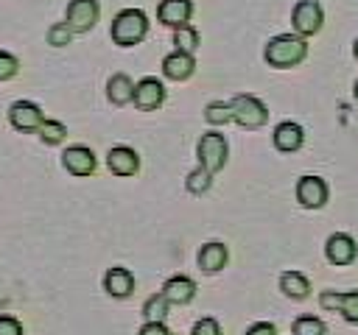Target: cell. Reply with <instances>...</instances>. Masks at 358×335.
Listing matches in <instances>:
<instances>
[{
    "instance_id": "1",
    "label": "cell",
    "mask_w": 358,
    "mask_h": 335,
    "mask_svg": "<svg viewBox=\"0 0 358 335\" xmlns=\"http://www.w3.org/2000/svg\"><path fill=\"white\" fill-rule=\"evenodd\" d=\"M305 56H308V42L299 34H280V36L268 39V45L263 50L266 64L277 67V70L296 67L299 61H305Z\"/></svg>"
},
{
    "instance_id": "2",
    "label": "cell",
    "mask_w": 358,
    "mask_h": 335,
    "mask_svg": "<svg viewBox=\"0 0 358 335\" xmlns=\"http://www.w3.org/2000/svg\"><path fill=\"white\" fill-rule=\"evenodd\" d=\"M112 42L120 47H131L137 45L145 34H148V17L140 8H123L115 20H112Z\"/></svg>"
},
{
    "instance_id": "3",
    "label": "cell",
    "mask_w": 358,
    "mask_h": 335,
    "mask_svg": "<svg viewBox=\"0 0 358 335\" xmlns=\"http://www.w3.org/2000/svg\"><path fill=\"white\" fill-rule=\"evenodd\" d=\"M229 109H232V120H235L238 126H243V128H260V126H266V120H268L266 103H263L260 98H255V95H246V92L235 95V98L229 100Z\"/></svg>"
},
{
    "instance_id": "4",
    "label": "cell",
    "mask_w": 358,
    "mask_h": 335,
    "mask_svg": "<svg viewBox=\"0 0 358 335\" xmlns=\"http://www.w3.org/2000/svg\"><path fill=\"white\" fill-rule=\"evenodd\" d=\"M196 156H199V165L210 173H218L224 165H227V156H229V148H227V140L224 134L218 131H207L201 134L199 145H196Z\"/></svg>"
},
{
    "instance_id": "5",
    "label": "cell",
    "mask_w": 358,
    "mask_h": 335,
    "mask_svg": "<svg viewBox=\"0 0 358 335\" xmlns=\"http://www.w3.org/2000/svg\"><path fill=\"white\" fill-rule=\"evenodd\" d=\"M291 25L299 36H313L324 25V11L316 0H299L291 11Z\"/></svg>"
},
{
    "instance_id": "6",
    "label": "cell",
    "mask_w": 358,
    "mask_h": 335,
    "mask_svg": "<svg viewBox=\"0 0 358 335\" xmlns=\"http://www.w3.org/2000/svg\"><path fill=\"white\" fill-rule=\"evenodd\" d=\"M98 14H101L98 0H70L64 22L73 28V34H84L98 22Z\"/></svg>"
},
{
    "instance_id": "7",
    "label": "cell",
    "mask_w": 358,
    "mask_h": 335,
    "mask_svg": "<svg viewBox=\"0 0 358 335\" xmlns=\"http://www.w3.org/2000/svg\"><path fill=\"white\" fill-rule=\"evenodd\" d=\"M131 103L140 109V112H154V109H159L162 103H165V87H162V81L159 78H143V81H137L134 84V98H131Z\"/></svg>"
},
{
    "instance_id": "8",
    "label": "cell",
    "mask_w": 358,
    "mask_h": 335,
    "mask_svg": "<svg viewBox=\"0 0 358 335\" xmlns=\"http://www.w3.org/2000/svg\"><path fill=\"white\" fill-rule=\"evenodd\" d=\"M62 165H64V170L70 176H81L84 179V176H92L95 173L98 159H95V154L87 145H70L62 154Z\"/></svg>"
},
{
    "instance_id": "9",
    "label": "cell",
    "mask_w": 358,
    "mask_h": 335,
    "mask_svg": "<svg viewBox=\"0 0 358 335\" xmlns=\"http://www.w3.org/2000/svg\"><path fill=\"white\" fill-rule=\"evenodd\" d=\"M327 195H330L327 181L319 179V176H302V179L296 181V201H299L305 209H319V207H324V204H327Z\"/></svg>"
},
{
    "instance_id": "10",
    "label": "cell",
    "mask_w": 358,
    "mask_h": 335,
    "mask_svg": "<svg viewBox=\"0 0 358 335\" xmlns=\"http://www.w3.org/2000/svg\"><path fill=\"white\" fill-rule=\"evenodd\" d=\"M8 120H11V126H14L17 131L31 134V131H39L45 114H42V109H39L36 103H31V100H17V103H11V109H8Z\"/></svg>"
},
{
    "instance_id": "11",
    "label": "cell",
    "mask_w": 358,
    "mask_h": 335,
    "mask_svg": "<svg viewBox=\"0 0 358 335\" xmlns=\"http://www.w3.org/2000/svg\"><path fill=\"white\" fill-rule=\"evenodd\" d=\"M324 254H327V260L333 262V265H350V262H355V257H358V243L350 237V234H344V232H336V234H330L327 237V243H324Z\"/></svg>"
},
{
    "instance_id": "12",
    "label": "cell",
    "mask_w": 358,
    "mask_h": 335,
    "mask_svg": "<svg viewBox=\"0 0 358 335\" xmlns=\"http://www.w3.org/2000/svg\"><path fill=\"white\" fill-rule=\"evenodd\" d=\"M193 17V0H162L157 6V20L168 28L187 25Z\"/></svg>"
},
{
    "instance_id": "13",
    "label": "cell",
    "mask_w": 358,
    "mask_h": 335,
    "mask_svg": "<svg viewBox=\"0 0 358 335\" xmlns=\"http://www.w3.org/2000/svg\"><path fill=\"white\" fill-rule=\"evenodd\" d=\"M106 165L115 176H134L140 170V156L134 148L129 145H115L109 154H106Z\"/></svg>"
},
{
    "instance_id": "14",
    "label": "cell",
    "mask_w": 358,
    "mask_h": 335,
    "mask_svg": "<svg viewBox=\"0 0 358 335\" xmlns=\"http://www.w3.org/2000/svg\"><path fill=\"white\" fill-rule=\"evenodd\" d=\"M103 290L112 296V299H129L134 293V274L129 268H109L106 276H103Z\"/></svg>"
},
{
    "instance_id": "15",
    "label": "cell",
    "mask_w": 358,
    "mask_h": 335,
    "mask_svg": "<svg viewBox=\"0 0 358 335\" xmlns=\"http://www.w3.org/2000/svg\"><path fill=\"white\" fill-rule=\"evenodd\" d=\"M274 148L277 151H282V154H294V151H299L302 148V142H305V131H302V126L299 123H294V120H285V123H280L277 128H274Z\"/></svg>"
},
{
    "instance_id": "16",
    "label": "cell",
    "mask_w": 358,
    "mask_h": 335,
    "mask_svg": "<svg viewBox=\"0 0 358 335\" xmlns=\"http://www.w3.org/2000/svg\"><path fill=\"white\" fill-rule=\"evenodd\" d=\"M162 73L171 78V81H185L196 73V59L193 53H182V50H173L171 56L162 59Z\"/></svg>"
},
{
    "instance_id": "17",
    "label": "cell",
    "mask_w": 358,
    "mask_h": 335,
    "mask_svg": "<svg viewBox=\"0 0 358 335\" xmlns=\"http://www.w3.org/2000/svg\"><path fill=\"white\" fill-rule=\"evenodd\" d=\"M199 268L204 271V274H218L224 265H227V260H229V251H227V246L224 243H218V240H210V243H204L201 248H199Z\"/></svg>"
},
{
    "instance_id": "18",
    "label": "cell",
    "mask_w": 358,
    "mask_h": 335,
    "mask_svg": "<svg viewBox=\"0 0 358 335\" xmlns=\"http://www.w3.org/2000/svg\"><path fill=\"white\" fill-rule=\"evenodd\" d=\"M162 296L171 302V304H190L193 296H196V282L185 274L179 276H171L165 285H162Z\"/></svg>"
},
{
    "instance_id": "19",
    "label": "cell",
    "mask_w": 358,
    "mask_h": 335,
    "mask_svg": "<svg viewBox=\"0 0 358 335\" xmlns=\"http://www.w3.org/2000/svg\"><path fill=\"white\" fill-rule=\"evenodd\" d=\"M106 98H109L115 106L131 103V98H134V81H131L126 73H115V75L106 81Z\"/></svg>"
},
{
    "instance_id": "20",
    "label": "cell",
    "mask_w": 358,
    "mask_h": 335,
    "mask_svg": "<svg viewBox=\"0 0 358 335\" xmlns=\"http://www.w3.org/2000/svg\"><path fill=\"white\" fill-rule=\"evenodd\" d=\"M280 290L288 296V299H296V302H305L310 296V282L305 274L299 271H285L280 276Z\"/></svg>"
},
{
    "instance_id": "21",
    "label": "cell",
    "mask_w": 358,
    "mask_h": 335,
    "mask_svg": "<svg viewBox=\"0 0 358 335\" xmlns=\"http://www.w3.org/2000/svg\"><path fill=\"white\" fill-rule=\"evenodd\" d=\"M291 332L294 335H327V324L319 315H299L291 324Z\"/></svg>"
},
{
    "instance_id": "22",
    "label": "cell",
    "mask_w": 358,
    "mask_h": 335,
    "mask_svg": "<svg viewBox=\"0 0 358 335\" xmlns=\"http://www.w3.org/2000/svg\"><path fill=\"white\" fill-rule=\"evenodd\" d=\"M336 313H341L344 321L358 324V290H338V302H336Z\"/></svg>"
},
{
    "instance_id": "23",
    "label": "cell",
    "mask_w": 358,
    "mask_h": 335,
    "mask_svg": "<svg viewBox=\"0 0 358 335\" xmlns=\"http://www.w3.org/2000/svg\"><path fill=\"white\" fill-rule=\"evenodd\" d=\"M210 184H213V173H210V170H204L201 165H199L196 170H190V173H187V179H185V187H187V193H193V195L207 193V190H210Z\"/></svg>"
},
{
    "instance_id": "24",
    "label": "cell",
    "mask_w": 358,
    "mask_h": 335,
    "mask_svg": "<svg viewBox=\"0 0 358 335\" xmlns=\"http://www.w3.org/2000/svg\"><path fill=\"white\" fill-rule=\"evenodd\" d=\"M168 307H171V302H168L162 293H154L151 299H145V304H143V315H145V321H165Z\"/></svg>"
},
{
    "instance_id": "25",
    "label": "cell",
    "mask_w": 358,
    "mask_h": 335,
    "mask_svg": "<svg viewBox=\"0 0 358 335\" xmlns=\"http://www.w3.org/2000/svg\"><path fill=\"white\" fill-rule=\"evenodd\" d=\"M173 45H176V50H182V53H193V50L199 47V34H196V28L179 25V28L173 31Z\"/></svg>"
},
{
    "instance_id": "26",
    "label": "cell",
    "mask_w": 358,
    "mask_h": 335,
    "mask_svg": "<svg viewBox=\"0 0 358 335\" xmlns=\"http://www.w3.org/2000/svg\"><path fill=\"white\" fill-rule=\"evenodd\" d=\"M39 140L42 142H48V145H59L64 137H67V128H64V123H59V120H42V126H39Z\"/></svg>"
},
{
    "instance_id": "27",
    "label": "cell",
    "mask_w": 358,
    "mask_h": 335,
    "mask_svg": "<svg viewBox=\"0 0 358 335\" xmlns=\"http://www.w3.org/2000/svg\"><path fill=\"white\" fill-rule=\"evenodd\" d=\"M204 120H207L210 126H224V123H229V120H232V109H229V103H221V100L207 103V109H204Z\"/></svg>"
},
{
    "instance_id": "28",
    "label": "cell",
    "mask_w": 358,
    "mask_h": 335,
    "mask_svg": "<svg viewBox=\"0 0 358 335\" xmlns=\"http://www.w3.org/2000/svg\"><path fill=\"white\" fill-rule=\"evenodd\" d=\"M70 39H73V28H70L67 22H56V25H50V31H48V45H53V47H64V45H70Z\"/></svg>"
},
{
    "instance_id": "29",
    "label": "cell",
    "mask_w": 358,
    "mask_h": 335,
    "mask_svg": "<svg viewBox=\"0 0 358 335\" xmlns=\"http://www.w3.org/2000/svg\"><path fill=\"white\" fill-rule=\"evenodd\" d=\"M17 70H20V61H17V56H11V53L0 50V81H8V78H14V75H17Z\"/></svg>"
},
{
    "instance_id": "30",
    "label": "cell",
    "mask_w": 358,
    "mask_h": 335,
    "mask_svg": "<svg viewBox=\"0 0 358 335\" xmlns=\"http://www.w3.org/2000/svg\"><path fill=\"white\" fill-rule=\"evenodd\" d=\"M190 335H221V324H218L215 318L204 315V318H199V321L193 324V332H190Z\"/></svg>"
},
{
    "instance_id": "31",
    "label": "cell",
    "mask_w": 358,
    "mask_h": 335,
    "mask_svg": "<svg viewBox=\"0 0 358 335\" xmlns=\"http://www.w3.org/2000/svg\"><path fill=\"white\" fill-rule=\"evenodd\" d=\"M0 335H22V324L14 315H0Z\"/></svg>"
},
{
    "instance_id": "32",
    "label": "cell",
    "mask_w": 358,
    "mask_h": 335,
    "mask_svg": "<svg viewBox=\"0 0 358 335\" xmlns=\"http://www.w3.org/2000/svg\"><path fill=\"white\" fill-rule=\"evenodd\" d=\"M137 335H171V329L165 327V321H145Z\"/></svg>"
},
{
    "instance_id": "33",
    "label": "cell",
    "mask_w": 358,
    "mask_h": 335,
    "mask_svg": "<svg viewBox=\"0 0 358 335\" xmlns=\"http://www.w3.org/2000/svg\"><path fill=\"white\" fill-rule=\"evenodd\" d=\"M246 335H277V327L268 324V321H257V324H252L246 329Z\"/></svg>"
},
{
    "instance_id": "34",
    "label": "cell",
    "mask_w": 358,
    "mask_h": 335,
    "mask_svg": "<svg viewBox=\"0 0 358 335\" xmlns=\"http://www.w3.org/2000/svg\"><path fill=\"white\" fill-rule=\"evenodd\" d=\"M352 56L358 59V39H355V45H352Z\"/></svg>"
},
{
    "instance_id": "35",
    "label": "cell",
    "mask_w": 358,
    "mask_h": 335,
    "mask_svg": "<svg viewBox=\"0 0 358 335\" xmlns=\"http://www.w3.org/2000/svg\"><path fill=\"white\" fill-rule=\"evenodd\" d=\"M355 100H358V81H355Z\"/></svg>"
}]
</instances>
